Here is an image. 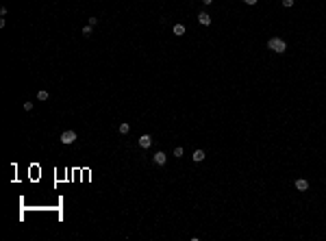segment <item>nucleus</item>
Segmentation results:
<instances>
[{"mask_svg":"<svg viewBox=\"0 0 326 241\" xmlns=\"http://www.w3.org/2000/svg\"><path fill=\"white\" fill-rule=\"evenodd\" d=\"M296 189H298V191H306V189H309V180L298 178V180H296Z\"/></svg>","mask_w":326,"mask_h":241,"instance_id":"423d86ee","label":"nucleus"},{"mask_svg":"<svg viewBox=\"0 0 326 241\" xmlns=\"http://www.w3.org/2000/svg\"><path fill=\"white\" fill-rule=\"evenodd\" d=\"M198 22H200L202 26H209V24H211V15H209V13H204V11H202V13H198Z\"/></svg>","mask_w":326,"mask_h":241,"instance_id":"20e7f679","label":"nucleus"},{"mask_svg":"<svg viewBox=\"0 0 326 241\" xmlns=\"http://www.w3.org/2000/svg\"><path fill=\"white\" fill-rule=\"evenodd\" d=\"M244 2H246V5H257L259 0H244Z\"/></svg>","mask_w":326,"mask_h":241,"instance_id":"dca6fc26","label":"nucleus"},{"mask_svg":"<svg viewBox=\"0 0 326 241\" xmlns=\"http://www.w3.org/2000/svg\"><path fill=\"white\" fill-rule=\"evenodd\" d=\"M267 48H270V50H274L276 54H283V52H287V44H285L280 37H272V39L267 41Z\"/></svg>","mask_w":326,"mask_h":241,"instance_id":"f257e3e1","label":"nucleus"},{"mask_svg":"<svg viewBox=\"0 0 326 241\" xmlns=\"http://www.w3.org/2000/svg\"><path fill=\"white\" fill-rule=\"evenodd\" d=\"M152 161H154L157 165H165V161H167V154H165V152H157V154L152 157Z\"/></svg>","mask_w":326,"mask_h":241,"instance_id":"7ed1b4c3","label":"nucleus"},{"mask_svg":"<svg viewBox=\"0 0 326 241\" xmlns=\"http://www.w3.org/2000/svg\"><path fill=\"white\" fill-rule=\"evenodd\" d=\"M118 131H120V135H126V133H128V131H131V126H128V124H126V122H122V124H120V126H118Z\"/></svg>","mask_w":326,"mask_h":241,"instance_id":"6e6552de","label":"nucleus"},{"mask_svg":"<svg viewBox=\"0 0 326 241\" xmlns=\"http://www.w3.org/2000/svg\"><path fill=\"white\" fill-rule=\"evenodd\" d=\"M98 24V18H89V26H96Z\"/></svg>","mask_w":326,"mask_h":241,"instance_id":"ddd939ff","label":"nucleus"},{"mask_svg":"<svg viewBox=\"0 0 326 241\" xmlns=\"http://www.w3.org/2000/svg\"><path fill=\"white\" fill-rule=\"evenodd\" d=\"M37 98H39V100H48V98H50V93H48L46 89H41V91L37 93Z\"/></svg>","mask_w":326,"mask_h":241,"instance_id":"9d476101","label":"nucleus"},{"mask_svg":"<svg viewBox=\"0 0 326 241\" xmlns=\"http://www.w3.org/2000/svg\"><path fill=\"white\" fill-rule=\"evenodd\" d=\"M83 35H85V37H89V35H91V26H89V24H87V26H83Z\"/></svg>","mask_w":326,"mask_h":241,"instance_id":"9b49d317","label":"nucleus"},{"mask_svg":"<svg viewBox=\"0 0 326 241\" xmlns=\"http://www.w3.org/2000/svg\"><path fill=\"white\" fill-rule=\"evenodd\" d=\"M202 2H204V5H211V2H213V0H202Z\"/></svg>","mask_w":326,"mask_h":241,"instance_id":"f3484780","label":"nucleus"},{"mask_svg":"<svg viewBox=\"0 0 326 241\" xmlns=\"http://www.w3.org/2000/svg\"><path fill=\"white\" fill-rule=\"evenodd\" d=\"M196 163H200V161H204V150H196L193 152V157H191Z\"/></svg>","mask_w":326,"mask_h":241,"instance_id":"0eeeda50","label":"nucleus"},{"mask_svg":"<svg viewBox=\"0 0 326 241\" xmlns=\"http://www.w3.org/2000/svg\"><path fill=\"white\" fill-rule=\"evenodd\" d=\"M283 7H287V9L293 7V0H283Z\"/></svg>","mask_w":326,"mask_h":241,"instance_id":"f8f14e48","label":"nucleus"},{"mask_svg":"<svg viewBox=\"0 0 326 241\" xmlns=\"http://www.w3.org/2000/svg\"><path fill=\"white\" fill-rule=\"evenodd\" d=\"M59 139H61V144L70 146V144H74V141H76V133H74V131H63Z\"/></svg>","mask_w":326,"mask_h":241,"instance_id":"f03ea898","label":"nucleus"},{"mask_svg":"<svg viewBox=\"0 0 326 241\" xmlns=\"http://www.w3.org/2000/svg\"><path fill=\"white\" fill-rule=\"evenodd\" d=\"M174 35H185V26H183V24H176V26H174Z\"/></svg>","mask_w":326,"mask_h":241,"instance_id":"1a4fd4ad","label":"nucleus"},{"mask_svg":"<svg viewBox=\"0 0 326 241\" xmlns=\"http://www.w3.org/2000/svg\"><path fill=\"white\" fill-rule=\"evenodd\" d=\"M139 146H141V148H150V146H152V137H150V135H141V137H139Z\"/></svg>","mask_w":326,"mask_h":241,"instance_id":"39448f33","label":"nucleus"},{"mask_svg":"<svg viewBox=\"0 0 326 241\" xmlns=\"http://www.w3.org/2000/svg\"><path fill=\"white\" fill-rule=\"evenodd\" d=\"M22 106H24V111H31V109H33V104H31V102H24Z\"/></svg>","mask_w":326,"mask_h":241,"instance_id":"4468645a","label":"nucleus"},{"mask_svg":"<svg viewBox=\"0 0 326 241\" xmlns=\"http://www.w3.org/2000/svg\"><path fill=\"white\" fill-rule=\"evenodd\" d=\"M174 157H183V148H176V150H174Z\"/></svg>","mask_w":326,"mask_h":241,"instance_id":"2eb2a0df","label":"nucleus"}]
</instances>
